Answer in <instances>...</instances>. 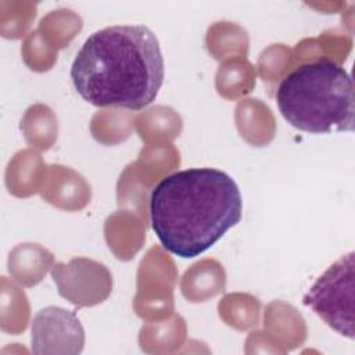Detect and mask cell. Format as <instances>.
Returning <instances> with one entry per match:
<instances>
[{"mask_svg": "<svg viewBox=\"0 0 355 355\" xmlns=\"http://www.w3.org/2000/svg\"><path fill=\"white\" fill-rule=\"evenodd\" d=\"M164 76L159 42L146 25H112L92 33L71 67L72 83L83 100L133 111L155 100Z\"/></svg>", "mask_w": 355, "mask_h": 355, "instance_id": "obj_1", "label": "cell"}, {"mask_svg": "<svg viewBox=\"0 0 355 355\" xmlns=\"http://www.w3.org/2000/svg\"><path fill=\"white\" fill-rule=\"evenodd\" d=\"M243 214L237 183L216 168H190L162 178L150 196L151 227L161 245L180 258L209 250Z\"/></svg>", "mask_w": 355, "mask_h": 355, "instance_id": "obj_2", "label": "cell"}, {"mask_svg": "<svg viewBox=\"0 0 355 355\" xmlns=\"http://www.w3.org/2000/svg\"><path fill=\"white\" fill-rule=\"evenodd\" d=\"M276 104L298 130L312 135L354 130V82L333 60L320 58L294 68L279 83Z\"/></svg>", "mask_w": 355, "mask_h": 355, "instance_id": "obj_3", "label": "cell"}, {"mask_svg": "<svg viewBox=\"0 0 355 355\" xmlns=\"http://www.w3.org/2000/svg\"><path fill=\"white\" fill-rule=\"evenodd\" d=\"M354 251L340 257L305 293L302 302L309 306L329 327L354 340Z\"/></svg>", "mask_w": 355, "mask_h": 355, "instance_id": "obj_4", "label": "cell"}, {"mask_svg": "<svg viewBox=\"0 0 355 355\" xmlns=\"http://www.w3.org/2000/svg\"><path fill=\"white\" fill-rule=\"evenodd\" d=\"M51 277L60 295L78 308L101 304L112 291V276L105 265L89 258H72L68 263L55 262Z\"/></svg>", "mask_w": 355, "mask_h": 355, "instance_id": "obj_5", "label": "cell"}, {"mask_svg": "<svg viewBox=\"0 0 355 355\" xmlns=\"http://www.w3.org/2000/svg\"><path fill=\"white\" fill-rule=\"evenodd\" d=\"M32 351L35 354H79L85 345V330L75 312L61 306H46L32 319Z\"/></svg>", "mask_w": 355, "mask_h": 355, "instance_id": "obj_6", "label": "cell"}]
</instances>
